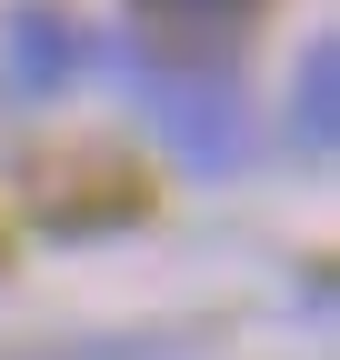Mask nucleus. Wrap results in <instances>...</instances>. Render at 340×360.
Listing matches in <instances>:
<instances>
[{
	"label": "nucleus",
	"mask_w": 340,
	"mask_h": 360,
	"mask_svg": "<svg viewBox=\"0 0 340 360\" xmlns=\"http://www.w3.org/2000/svg\"><path fill=\"white\" fill-rule=\"evenodd\" d=\"M290 150H301V160H330V150H340V40H330V30L301 51V90H290Z\"/></svg>",
	"instance_id": "7ed1b4c3"
},
{
	"label": "nucleus",
	"mask_w": 340,
	"mask_h": 360,
	"mask_svg": "<svg viewBox=\"0 0 340 360\" xmlns=\"http://www.w3.org/2000/svg\"><path fill=\"white\" fill-rule=\"evenodd\" d=\"M70 70H80V30H70V11L20 0L11 20H0V80H11V101H51V90H70Z\"/></svg>",
	"instance_id": "f03ea898"
},
{
	"label": "nucleus",
	"mask_w": 340,
	"mask_h": 360,
	"mask_svg": "<svg viewBox=\"0 0 340 360\" xmlns=\"http://www.w3.org/2000/svg\"><path fill=\"white\" fill-rule=\"evenodd\" d=\"M131 80H140L150 130H160V141L181 150L190 170H240L250 120H240V90L210 70V60H160V51H140V60H131Z\"/></svg>",
	"instance_id": "f257e3e1"
},
{
	"label": "nucleus",
	"mask_w": 340,
	"mask_h": 360,
	"mask_svg": "<svg viewBox=\"0 0 340 360\" xmlns=\"http://www.w3.org/2000/svg\"><path fill=\"white\" fill-rule=\"evenodd\" d=\"M140 11H150L160 30H181V40H210V30H240L261 0H140Z\"/></svg>",
	"instance_id": "20e7f679"
}]
</instances>
